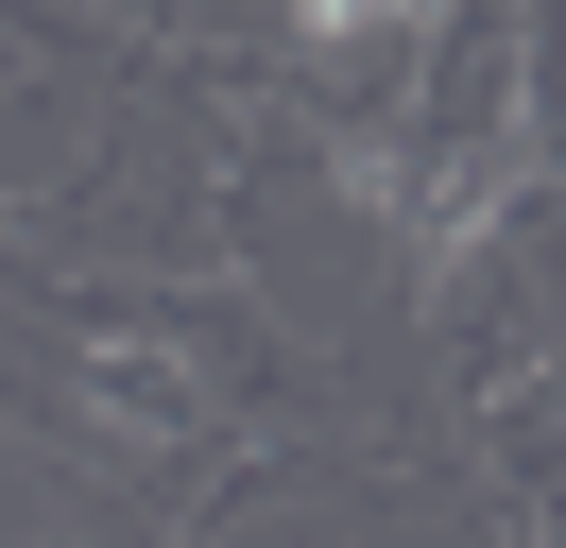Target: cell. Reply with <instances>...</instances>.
<instances>
[{
	"label": "cell",
	"mask_w": 566,
	"mask_h": 548,
	"mask_svg": "<svg viewBox=\"0 0 566 548\" xmlns=\"http://www.w3.org/2000/svg\"><path fill=\"white\" fill-rule=\"evenodd\" d=\"M378 18H412V0H292V34H378Z\"/></svg>",
	"instance_id": "1"
}]
</instances>
